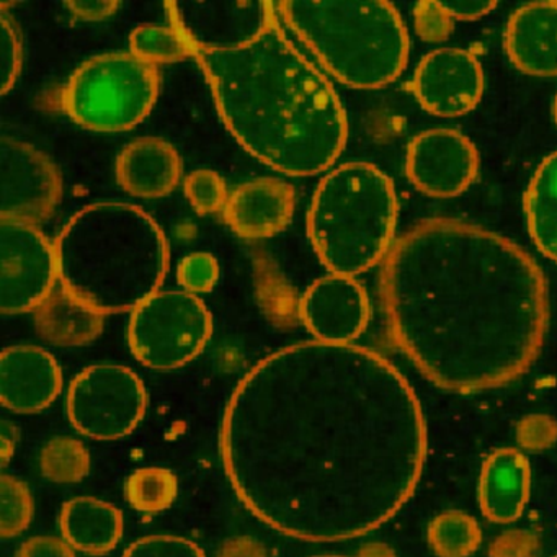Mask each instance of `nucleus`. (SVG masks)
<instances>
[{
	"instance_id": "obj_20",
	"label": "nucleus",
	"mask_w": 557,
	"mask_h": 557,
	"mask_svg": "<svg viewBox=\"0 0 557 557\" xmlns=\"http://www.w3.org/2000/svg\"><path fill=\"white\" fill-rule=\"evenodd\" d=\"M531 469L527 456L513 448L495 449L482 466L479 504L494 523L518 520L530 498Z\"/></svg>"
},
{
	"instance_id": "obj_39",
	"label": "nucleus",
	"mask_w": 557,
	"mask_h": 557,
	"mask_svg": "<svg viewBox=\"0 0 557 557\" xmlns=\"http://www.w3.org/2000/svg\"><path fill=\"white\" fill-rule=\"evenodd\" d=\"M312 557H345V556H334V554H322V556H312Z\"/></svg>"
},
{
	"instance_id": "obj_31",
	"label": "nucleus",
	"mask_w": 557,
	"mask_h": 557,
	"mask_svg": "<svg viewBox=\"0 0 557 557\" xmlns=\"http://www.w3.org/2000/svg\"><path fill=\"white\" fill-rule=\"evenodd\" d=\"M22 70V40L8 12L0 17V81L2 94L11 92Z\"/></svg>"
},
{
	"instance_id": "obj_14",
	"label": "nucleus",
	"mask_w": 557,
	"mask_h": 557,
	"mask_svg": "<svg viewBox=\"0 0 557 557\" xmlns=\"http://www.w3.org/2000/svg\"><path fill=\"white\" fill-rule=\"evenodd\" d=\"M413 94L422 109L443 119L471 112L484 94V73L474 54L442 48L422 58L413 76Z\"/></svg>"
},
{
	"instance_id": "obj_22",
	"label": "nucleus",
	"mask_w": 557,
	"mask_h": 557,
	"mask_svg": "<svg viewBox=\"0 0 557 557\" xmlns=\"http://www.w3.org/2000/svg\"><path fill=\"white\" fill-rule=\"evenodd\" d=\"M103 319L96 309L61 286L35 311L38 334L58 347H81L96 341L103 331Z\"/></svg>"
},
{
	"instance_id": "obj_21",
	"label": "nucleus",
	"mask_w": 557,
	"mask_h": 557,
	"mask_svg": "<svg viewBox=\"0 0 557 557\" xmlns=\"http://www.w3.org/2000/svg\"><path fill=\"white\" fill-rule=\"evenodd\" d=\"M123 515L115 505L94 497H76L61 508L63 540L81 553L102 556L123 536Z\"/></svg>"
},
{
	"instance_id": "obj_25",
	"label": "nucleus",
	"mask_w": 557,
	"mask_h": 557,
	"mask_svg": "<svg viewBox=\"0 0 557 557\" xmlns=\"http://www.w3.org/2000/svg\"><path fill=\"white\" fill-rule=\"evenodd\" d=\"M178 481L174 472L164 468L136 469L126 479V500L133 508L146 513L165 510L177 498Z\"/></svg>"
},
{
	"instance_id": "obj_7",
	"label": "nucleus",
	"mask_w": 557,
	"mask_h": 557,
	"mask_svg": "<svg viewBox=\"0 0 557 557\" xmlns=\"http://www.w3.org/2000/svg\"><path fill=\"white\" fill-rule=\"evenodd\" d=\"M159 84L158 66L135 54H100L71 76L61 92V107L74 123L90 132H128L151 113Z\"/></svg>"
},
{
	"instance_id": "obj_18",
	"label": "nucleus",
	"mask_w": 557,
	"mask_h": 557,
	"mask_svg": "<svg viewBox=\"0 0 557 557\" xmlns=\"http://www.w3.org/2000/svg\"><path fill=\"white\" fill-rule=\"evenodd\" d=\"M505 50L524 74L557 76V2H533L517 9L505 30Z\"/></svg>"
},
{
	"instance_id": "obj_19",
	"label": "nucleus",
	"mask_w": 557,
	"mask_h": 557,
	"mask_svg": "<svg viewBox=\"0 0 557 557\" xmlns=\"http://www.w3.org/2000/svg\"><path fill=\"white\" fill-rule=\"evenodd\" d=\"M116 177L133 197L154 200L168 197L182 177V159L171 143L139 138L123 148L116 159Z\"/></svg>"
},
{
	"instance_id": "obj_23",
	"label": "nucleus",
	"mask_w": 557,
	"mask_h": 557,
	"mask_svg": "<svg viewBox=\"0 0 557 557\" xmlns=\"http://www.w3.org/2000/svg\"><path fill=\"white\" fill-rule=\"evenodd\" d=\"M528 231L534 246L549 259L557 256V152L546 158L524 195Z\"/></svg>"
},
{
	"instance_id": "obj_26",
	"label": "nucleus",
	"mask_w": 557,
	"mask_h": 557,
	"mask_svg": "<svg viewBox=\"0 0 557 557\" xmlns=\"http://www.w3.org/2000/svg\"><path fill=\"white\" fill-rule=\"evenodd\" d=\"M129 50L152 66L194 58L190 45L171 25H139L129 37Z\"/></svg>"
},
{
	"instance_id": "obj_4",
	"label": "nucleus",
	"mask_w": 557,
	"mask_h": 557,
	"mask_svg": "<svg viewBox=\"0 0 557 557\" xmlns=\"http://www.w3.org/2000/svg\"><path fill=\"white\" fill-rule=\"evenodd\" d=\"M54 247L61 286L103 315L135 311L159 293L168 273L164 233L128 203L83 208Z\"/></svg>"
},
{
	"instance_id": "obj_29",
	"label": "nucleus",
	"mask_w": 557,
	"mask_h": 557,
	"mask_svg": "<svg viewBox=\"0 0 557 557\" xmlns=\"http://www.w3.org/2000/svg\"><path fill=\"white\" fill-rule=\"evenodd\" d=\"M185 195L195 211L200 214H213L224 211L230 195L226 184L214 171L200 169L191 172L184 182Z\"/></svg>"
},
{
	"instance_id": "obj_27",
	"label": "nucleus",
	"mask_w": 557,
	"mask_h": 557,
	"mask_svg": "<svg viewBox=\"0 0 557 557\" xmlns=\"http://www.w3.org/2000/svg\"><path fill=\"white\" fill-rule=\"evenodd\" d=\"M40 468L45 478L58 484L83 481L90 471V455L79 440L57 436L45 445L40 455Z\"/></svg>"
},
{
	"instance_id": "obj_33",
	"label": "nucleus",
	"mask_w": 557,
	"mask_h": 557,
	"mask_svg": "<svg viewBox=\"0 0 557 557\" xmlns=\"http://www.w3.org/2000/svg\"><path fill=\"white\" fill-rule=\"evenodd\" d=\"M413 25L417 35L426 44H440L451 35L455 18L448 14L442 2H419L413 5Z\"/></svg>"
},
{
	"instance_id": "obj_13",
	"label": "nucleus",
	"mask_w": 557,
	"mask_h": 557,
	"mask_svg": "<svg viewBox=\"0 0 557 557\" xmlns=\"http://www.w3.org/2000/svg\"><path fill=\"white\" fill-rule=\"evenodd\" d=\"M406 172L429 197H458L478 177V149L456 129H429L410 141Z\"/></svg>"
},
{
	"instance_id": "obj_1",
	"label": "nucleus",
	"mask_w": 557,
	"mask_h": 557,
	"mask_svg": "<svg viewBox=\"0 0 557 557\" xmlns=\"http://www.w3.org/2000/svg\"><path fill=\"white\" fill-rule=\"evenodd\" d=\"M221 456L267 527L338 543L377 530L409 500L425 465V419L409 381L376 351L302 342L237 384Z\"/></svg>"
},
{
	"instance_id": "obj_6",
	"label": "nucleus",
	"mask_w": 557,
	"mask_h": 557,
	"mask_svg": "<svg viewBox=\"0 0 557 557\" xmlns=\"http://www.w3.org/2000/svg\"><path fill=\"white\" fill-rule=\"evenodd\" d=\"M396 188L376 165L348 162L322 178L308 213V236L322 265L354 276L386 259L397 224Z\"/></svg>"
},
{
	"instance_id": "obj_16",
	"label": "nucleus",
	"mask_w": 557,
	"mask_h": 557,
	"mask_svg": "<svg viewBox=\"0 0 557 557\" xmlns=\"http://www.w3.org/2000/svg\"><path fill=\"white\" fill-rule=\"evenodd\" d=\"M63 389L57 358L44 348L17 345L0 357V400L5 409L35 413L47 409Z\"/></svg>"
},
{
	"instance_id": "obj_36",
	"label": "nucleus",
	"mask_w": 557,
	"mask_h": 557,
	"mask_svg": "<svg viewBox=\"0 0 557 557\" xmlns=\"http://www.w3.org/2000/svg\"><path fill=\"white\" fill-rule=\"evenodd\" d=\"M66 8L83 21H103L115 14L120 9L119 2L100 0V2H67Z\"/></svg>"
},
{
	"instance_id": "obj_2",
	"label": "nucleus",
	"mask_w": 557,
	"mask_h": 557,
	"mask_svg": "<svg viewBox=\"0 0 557 557\" xmlns=\"http://www.w3.org/2000/svg\"><path fill=\"white\" fill-rule=\"evenodd\" d=\"M394 344L443 389L504 386L536 360L549 324L543 270L513 240L451 218L419 221L381 265Z\"/></svg>"
},
{
	"instance_id": "obj_12",
	"label": "nucleus",
	"mask_w": 557,
	"mask_h": 557,
	"mask_svg": "<svg viewBox=\"0 0 557 557\" xmlns=\"http://www.w3.org/2000/svg\"><path fill=\"white\" fill-rule=\"evenodd\" d=\"M272 2H169L174 27L191 51L237 47L262 34L276 14Z\"/></svg>"
},
{
	"instance_id": "obj_9",
	"label": "nucleus",
	"mask_w": 557,
	"mask_h": 557,
	"mask_svg": "<svg viewBox=\"0 0 557 557\" xmlns=\"http://www.w3.org/2000/svg\"><path fill=\"white\" fill-rule=\"evenodd\" d=\"M146 389L138 374L122 364H94L67 391L71 425L94 440L128 436L146 413Z\"/></svg>"
},
{
	"instance_id": "obj_34",
	"label": "nucleus",
	"mask_w": 557,
	"mask_h": 557,
	"mask_svg": "<svg viewBox=\"0 0 557 557\" xmlns=\"http://www.w3.org/2000/svg\"><path fill=\"white\" fill-rule=\"evenodd\" d=\"M15 557H76L73 547L60 537L35 536L25 541Z\"/></svg>"
},
{
	"instance_id": "obj_32",
	"label": "nucleus",
	"mask_w": 557,
	"mask_h": 557,
	"mask_svg": "<svg viewBox=\"0 0 557 557\" xmlns=\"http://www.w3.org/2000/svg\"><path fill=\"white\" fill-rule=\"evenodd\" d=\"M122 557H207L203 550L178 536H146L133 543Z\"/></svg>"
},
{
	"instance_id": "obj_10",
	"label": "nucleus",
	"mask_w": 557,
	"mask_h": 557,
	"mask_svg": "<svg viewBox=\"0 0 557 557\" xmlns=\"http://www.w3.org/2000/svg\"><path fill=\"white\" fill-rule=\"evenodd\" d=\"M57 247L32 224L0 223V311L35 312L57 289Z\"/></svg>"
},
{
	"instance_id": "obj_37",
	"label": "nucleus",
	"mask_w": 557,
	"mask_h": 557,
	"mask_svg": "<svg viewBox=\"0 0 557 557\" xmlns=\"http://www.w3.org/2000/svg\"><path fill=\"white\" fill-rule=\"evenodd\" d=\"M15 429L9 422L2 425V438H0V458L2 466H8L9 459L14 456L15 449Z\"/></svg>"
},
{
	"instance_id": "obj_11",
	"label": "nucleus",
	"mask_w": 557,
	"mask_h": 557,
	"mask_svg": "<svg viewBox=\"0 0 557 557\" xmlns=\"http://www.w3.org/2000/svg\"><path fill=\"white\" fill-rule=\"evenodd\" d=\"M63 198L60 169L44 152L17 139H0V220L37 226Z\"/></svg>"
},
{
	"instance_id": "obj_3",
	"label": "nucleus",
	"mask_w": 557,
	"mask_h": 557,
	"mask_svg": "<svg viewBox=\"0 0 557 557\" xmlns=\"http://www.w3.org/2000/svg\"><path fill=\"white\" fill-rule=\"evenodd\" d=\"M231 135L282 174L327 171L344 151L347 113L327 77L286 38L278 17L252 40L195 51Z\"/></svg>"
},
{
	"instance_id": "obj_35",
	"label": "nucleus",
	"mask_w": 557,
	"mask_h": 557,
	"mask_svg": "<svg viewBox=\"0 0 557 557\" xmlns=\"http://www.w3.org/2000/svg\"><path fill=\"white\" fill-rule=\"evenodd\" d=\"M442 4L448 14L458 21H475V18L491 14L497 8V2H475V0H469V2L451 0V2H442Z\"/></svg>"
},
{
	"instance_id": "obj_40",
	"label": "nucleus",
	"mask_w": 557,
	"mask_h": 557,
	"mask_svg": "<svg viewBox=\"0 0 557 557\" xmlns=\"http://www.w3.org/2000/svg\"><path fill=\"white\" fill-rule=\"evenodd\" d=\"M556 262H557V256H556Z\"/></svg>"
},
{
	"instance_id": "obj_17",
	"label": "nucleus",
	"mask_w": 557,
	"mask_h": 557,
	"mask_svg": "<svg viewBox=\"0 0 557 557\" xmlns=\"http://www.w3.org/2000/svg\"><path fill=\"white\" fill-rule=\"evenodd\" d=\"M295 188L278 178H256L239 185L230 195L224 220L246 239L275 236L292 223L295 214Z\"/></svg>"
},
{
	"instance_id": "obj_5",
	"label": "nucleus",
	"mask_w": 557,
	"mask_h": 557,
	"mask_svg": "<svg viewBox=\"0 0 557 557\" xmlns=\"http://www.w3.org/2000/svg\"><path fill=\"white\" fill-rule=\"evenodd\" d=\"M288 27L338 83L380 89L394 83L409 61V34L389 2H280Z\"/></svg>"
},
{
	"instance_id": "obj_8",
	"label": "nucleus",
	"mask_w": 557,
	"mask_h": 557,
	"mask_svg": "<svg viewBox=\"0 0 557 557\" xmlns=\"http://www.w3.org/2000/svg\"><path fill=\"white\" fill-rule=\"evenodd\" d=\"M213 334V318L197 295L159 292L135 309L128 342L139 363L177 370L198 357Z\"/></svg>"
},
{
	"instance_id": "obj_24",
	"label": "nucleus",
	"mask_w": 557,
	"mask_h": 557,
	"mask_svg": "<svg viewBox=\"0 0 557 557\" xmlns=\"http://www.w3.org/2000/svg\"><path fill=\"white\" fill-rule=\"evenodd\" d=\"M481 541L478 521L465 511H445L433 518L429 527V543L438 557H469Z\"/></svg>"
},
{
	"instance_id": "obj_28",
	"label": "nucleus",
	"mask_w": 557,
	"mask_h": 557,
	"mask_svg": "<svg viewBox=\"0 0 557 557\" xmlns=\"http://www.w3.org/2000/svg\"><path fill=\"white\" fill-rule=\"evenodd\" d=\"M34 518V497L27 484L14 475L0 479V534L4 540L27 530Z\"/></svg>"
},
{
	"instance_id": "obj_38",
	"label": "nucleus",
	"mask_w": 557,
	"mask_h": 557,
	"mask_svg": "<svg viewBox=\"0 0 557 557\" xmlns=\"http://www.w3.org/2000/svg\"><path fill=\"white\" fill-rule=\"evenodd\" d=\"M554 120H556V125H557V96H556V100H554Z\"/></svg>"
},
{
	"instance_id": "obj_30",
	"label": "nucleus",
	"mask_w": 557,
	"mask_h": 557,
	"mask_svg": "<svg viewBox=\"0 0 557 557\" xmlns=\"http://www.w3.org/2000/svg\"><path fill=\"white\" fill-rule=\"evenodd\" d=\"M177 278L191 295L211 292L220 278V263L211 253H190L178 263Z\"/></svg>"
},
{
	"instance_id": "obj_15",
	"label": "nucleus",
	"mask_w": 557,
	"mask_h": 557,
	"mask_svg": "<svg viewBox=\"0 0 557 557\" xmlns=\"http://www.w3.org/2000/svg\"><path fill=\"white\" fill-rule=\"evenodd\" d=\"M370 298L354 276L331 275L315 280L299 302V318L315 341L351 344L370 322Z\"/></svg>"
}]
</instances>
